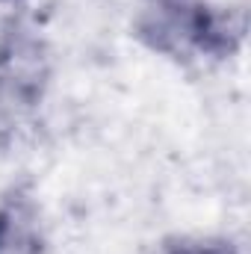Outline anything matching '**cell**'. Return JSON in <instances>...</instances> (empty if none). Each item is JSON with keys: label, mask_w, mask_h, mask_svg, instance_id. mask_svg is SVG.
Wrapping results in <instances>:
<instances>
[{"label": "cell", "mask_w": 251, "mask_h": 254, "mask_svg": "<svg viewBox=\"0 0 251 254\" xmlns=\"http://www.w3.org/2000/svg\"><path fill=\"white\" fill-rule=\"evenodd\" d=\"M0 254H36L30 222L15 210H0Z\"/></svg>", "instance_id": "cell-1"}, {"label": "cell", "mask_w": 251, "mask_h": 254, "mask_svg": "<svg viewBox=\"0 0 251 254\" xmlns=\"http://www.w3.org/2000/svg\"><path fill=\"white\" fill-rule=\"evenodd\" d=\"M172 254H234V249H225V246H181Z\"/></svg>", "instance_id": "cell-2"}]
</instances>
